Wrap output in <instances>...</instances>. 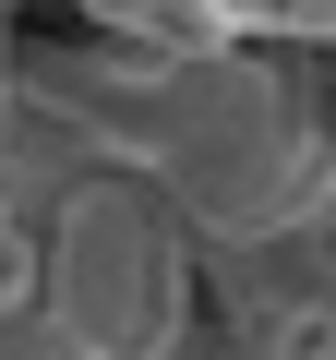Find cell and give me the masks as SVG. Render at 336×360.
Instances as JSON below:
<instances>
[{
  "label": "cell",
  "mask_w": 336,
  "mask_h": 360,
  "mask_svg": "<svg viewBox=\"0 0 336 360\" xmlns=\"http://www.w3.org/2000/svg\"><path fill=\"white\" fill-rule=\"evenodd\" d=\"M37 240V276L25 300H49L60 336H96V348H168L193 312V252H181V217H168L132 168H72L49 217H25Z\"/></svg>",
  "instance_id": "obj_1"
}]
</instances>
